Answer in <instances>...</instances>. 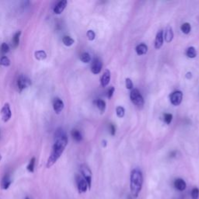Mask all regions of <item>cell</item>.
Here are the masks:
<instances>
[{
    "label": "cell",
    "mask_w": 199,
    "mask_h": 199,
    "mask_svg": "<svg viewBox=\"0 0 199 199\" xmlns=\"http://www.w3.org/2000/svg\"><path fill=\"white\" fill-rule=\"evenodd\" d=\"M67 6V1L66 0H61L60 2H58L56 6H55V9H54V12H55V14H61L62 12L65 10V7Z\"/></svg>",
    "instance_id": "obj_13"
},
{
    "label": "cell",
    "mask_w": 199,
    "mask_h": 199,
    "mask_svg": "<svg viewBox=\"0 0 199 199\" xmlns=\"http://www.w3.org/2000/svg\"><path fill=\"white\" fill-rule=\"evenodd\" d=\"M110 128H111V132L112 135H115V127L114 126L113 124H111L110 125Z\"/></svg>",
    "instance_id": "obj_35"
},
{
    "label": "cell",
    "mask_w": 199,
    "mask_h": 199,
    "mask_svg": "<svg viewBox=\"0 0 199 199\" xmlns=\"http://www.w3.org/2000/svg\"><path fill=\"white\" fill-rule=\"evenodd\" d=\"M186 55L190 58H195V57L197 56V52H196L195 48H194V47H189V48L187 49Z\"/></svg>",
    "instance_id": "obj_19"
},
{
    "label": "cell",
    "mask_w": 199,
    "mask_h": 199,
    "mask_svg": "<svg viewBox=\"0 0 199 199\" xmlns=\"http://www.w3.org/2000/svg\"><path fill=\"white\" fill-rule=\"evenodd\" d=\"M174 187L178 191H183L187 188V184H186V182L183 179L178 178V179H176L175 181H174Z\"/></svg>",
    "instance_id": "obj_15"
},
{
    "label": "cell",
    "mask_w": 199,
    "mask_h": 199,
    "mask_svg": "<svg viewBox=\"0 0 199 199\" xmlns=\"http://www.w3.org/2000/svg\"><path fill=\"white\" fill-rule=\"evenodd\" d=\"M142 173L139 168H135L131 170V176H130V188L133 197H138L142 188Z\"/></svg>",
    "instance_id": "obj_2"
},
{
    "label": "cell",
    "mask_w": 199,
    "mask_h": 199,
    "mask_svg": "<svg viewBox=\"0 0 199 199\" xmlns=\"http://www.w3.org/2000/svg\"><path fill=\"white\" fill-rule=\"evenodd\" d=\"M181 30L184 33H185V34H188V33L191 32V24H190L189 23H183V24L181 25Z\"/></svg>",
    "instance_id": "obj_21"
},
{
    "label": "cell",
    "mask_w": 199,
    "mask_h": 199,
    "mask_svg": "<svg viewBox=\"0 0 199 199\" xmlns=\"http://www.w3.org/2000/svg\"><path fill=\"white\" fill-rule=\"evenodd\" d=\"M191 77H192V74H191V72H188L187 74H186V78L187 79H191Z\"/></svg>",
    "instance_id": "obj_36"
},
{
    "label": "cell",
    "mask_w": 199,
    "mask_h": 199,
    "mask_svg": "<svg viewBox=\"0 0 199 199\" xmlns=\"http://www.w3.org/2000/svg\"><path fill=\"white\" fill-rule=\"evenodd\" d=\"M30 84H31V81L27 76H24L23 75L20 76L17 80V86L20 90L27 88L28 86H30Z\"/></svg>",
    "instance_id": "obj_7"
},
{
    "label": "cell",
    "mask_w": 199,
    "mask_h": 199,
    "mask_svg": "<svg viewBox=\"0 0 199 199\" xmlns=\"http://www.w3.org/2000/svg\"><path fill=\"white\" fill-rule=\"evenodd\" d=\"M68 137L66 134L64 135L60 138L55 139V144L52 147V153L50 154V156L48 157V161H47V168L52 167L55 163H56L58 159H59L61 154L63 153L67 144H68Z\"/></svg>",
    "instance_id": "obj_1"
},
{
    "label": "cell",
    "mask_w": 199,
    "mask_h": 199,
    "mask_svg": "<svg viewBox=\"0 0 199 199\" xmlns=\"http://www.w3.org/2000/svg\"><path fill=\"white\" fill-rule=\"evenodd\" d=\"M86 36L88 37V39L90 41H93L95 39V37H96V34H95L94 31L93 30H88L87 33H86Z\"/></svg>",
    "instance_id": "obj_30"
},
{
    "label": "cell",
    "mask_w": 199,
    "mask_h": 199,
    "mask_svg": "<svg viewBox=\"0 0 199 199\" xmlns=\"http://www.w3.org/2000/svg\"><path fill=\"white\" fill-rule=\"evenodd\" d=\"M2 156H1V155H0V161H1V160H2Z\"/></svg>",
    "instance_id": "obj_38"
},
{
    "label": "cell",
    "mask_w": 199,
    "mask_h": 199,
    "mask_svg": "<svg viewBox=\"0 0 199 199\" xmlns=\"http://www.w3.org/2000/svg\"><path fill=\"white\" fill-rule=\"evenodd\" d=\"M135 51L136 53L138 54L139 55H145V54H146V52H148V47L147 45L143 43L139 44V45H137V47H136Z\"/></svg>",
    "instance_id": "obj_17"
},
{
    "label": "cell",
    "mask_w": 199,
    "mask_h": 199,
    "mask_svg": "<svg viewBox=\"0 0 199 199\" xmlns=\"http://www.w3.org/2000/svg\"><path fill=\"white\" fill-rule=\"evenodd\" d=\"M0 65H3V66H9L10 65V60L9 59L8 57H2V58L0 59Z\"/></svg>",
    "instance_id": "obj_28"
},
{
    "label": "cell",
    "mask_w": 199,
    "mask_h": 199,
    "mask_svg": "<svg viewBox=\"0 0 199 199\" xmlns=\"http://www.w3.org/2000/svg\"><path fill=\"white\" fill-rule=\"evenodd\" d=\"M102 143H103V146H104V147L107 146V141H106V140H103V141L102 142Z\"/></svg>",
    "instance_id": "obj_37"
},
{
    "label": "cell",
    "mask_w": 199,
    "mask_h": 199,
    "mask_svg": "<svg viewBox=\"0 0 199 199\" xmlns=\"http://www.w3.org/2000/svg\"><path fill=\"white\" fill-rule=\"evenodd\" d=\"M110 80H111V72L108 69H106L104 71V72H103V76H101V80H100L101 86H103V87L107 86L109 84Z\"/></svg>",
    "instance_id": "obj_14"
},
{
    "label": "cell",
    "mask_w": 199,
    "mask_h": 199,
    "mask_svg": "<svg viewBox=\"0 0 199 199\" xmlns=\"http://www.w3.org/2000/svg\"><path fill=\"white\" fill-rule=\"evenodd\" d=\"M125 86H126V88L128 90H131L133 88V83L131 79L127 78L125 80Z\"/></svg>",
    "instance_id": "obj_31"
},
{
    "label": "cell",
    "mask_w": 199,
    "mask_h": 199,
    "mask_svg": "<svg viewBox=\"0 0 199 199\" xmlns=\"http://www.w3.org/2000/svg\"><path fill=\"white\" fill-rule=\"evenodd\" d=\"M130 99H131V102L138 107L142 108L144 106V99L137 89H134V90H131V93H130Z\"/></svg>",
    "instance_id": "obj_3"
},
{
    "label": "cell",
    "mask_w": 199,
    "mask_h": 199,
    "mask_svg": "<svg viewBox=\"0 0 199 199\" xmlns=\"http://www.w3.org/2000/svg\"><path fill=\"white\" fill-rule=\"evenodd\" d=\"M1 116H2V119L4 122H7L11 118V110H10V106L8 103H5L3 107L1 110Z\"/></svg>",
    "instance_id": "obj_5"
},
{
    "label": "cell",
    "mask_w": 199,
    "mask_h": 199,
    "mask_svg": "<svg viewBox=\"0 0 199 199\" xmlns=\"http://www.w3.org/2000/svg\"><path fill=\"white\" fill-rule=\"evenodd\" d=\"M25 199H30V198H29L28 197H25Z\"/></svg>",
    "instance_id": "obj_39"
},
{
    "label": "cell",
    "mask_w": 199,
    "mask_h": 199,
    "mask_svg": "<svg viewBox=\"0 0 199 199\" xmlns=\"http://www.w3.org/2000/svg\"><path fill=\"white\" fill-rule=\"evenodd\" d=\"M80 170H81L82 175H83V178L85 179V181H86L87 184H88L89 189L91 188V184H92V174L91 170H90V168L86 165H82L80 167Z\"/></svg>",
    "instance_id": "obj_4"
},
{
    "label": "cell",
    "mask_w": 199,
    "mask_h": 199,
    "mask_svg": "<svg viewBox=\"0 0 199 199\" xmlns=\"http://www.w3.org/2000/svg\"><path fill=\"white\" fill-rule=\"evenodd\" d=\"M72 138L74 139V140H76V142H81L83 140V135L80 133V131L76 129H73L72 131Z\"/></svg>",
    "instance_id": "obj_18"
},
{
    "label": "cell",
    "mask_w": 199,
    "mask_h": 199,
    "mask_svg": "<svg viewBox=\"0 0 199 199\" xmlns=\"http://www.w3.org/2000/svg\"><path fill=\"white\" fill-rule=\"evenodd\" d=\"M80 60L84 63H89L91 60V57H90V54L87 52H84L80 55Z\"/></svg>",
    "instance_id": "obj_24"
},
{
    "label": "cell",
    "mask_w": 199,
    "mask_h": 199,
    "mask_svg": "<svg viewBox=\"0 0 199 199\" xmlns=\"http://www.w3.org/2000/svg\"><path fill=\"white\" fill-rule=\"evenodd\" d=\"M173 120V115L171 114H166L164 116V121L167 124H170Z\"/></svg>",
    "instance_id": "obj_32"
},
{
    "label": "cell",
    "mask_w": 199,
    "mask_h": 199,
    "mask_svg": "<svg viewBox=\"0 0 199 199\" xmlns=\"http://www.w3.org/2000/svg\"><path fill=\"white\" fill-rule=\"evenodd\" d=\"M12 179L10 174H5V176L2 178L0 183V187L2 190H7L12 184Z\"/></svg>",
    "instance_id": "obj_11"
},
{
    "label": "cell",
    "mask_w": 199,
    "mask_h": 199,
    "mask_svg": "<svg viewBox=\"0 0 199 199\" xmlns=\"http://www.w3.org/2000/svg\"><path fill=\"white\" fill-rule=\"evenodd\" d=\"M163 30H159L157 33L155 39V48L156 49H159L163 45Z\"/></svg>",
    "instance_id": "obj_12"
},
{
    "label": "cell",
    "mask_w": 199,
    "mask_h": 199,
    "mask_svg": "<svg viewBox=\"0 0 199 199\" xmlns=\"http://www.w3.org/2000/svg\"><path fill=\"white\" fill-rule=\"evenodd\" d=\"M1 50L3 53H8L10 51V47L6 43H2L1 45Z\"/></svg>",
    "instance_id": "obj_33"
},
{
    "label": "cell",
    "mask_w": 199,
    "mask_h": 199,
    "mask_svg": "<svg viewBox=\"0 0 199 199\" xmlns=\"http://www.w3.org/2000/svg\"><path fill=\"white\" fill-rule=\"evenodd\" d=\"M77 188H78L80 193H85L87 191V189H89L88 184L85 181L84 178H78V179H77Z\"/></svg>",
    "instance_id": "obj_10"
},
{
    "label": "cell",
    "mask_w": 199,
    "mask_h": 199,
    "mask_svg": "<svg viewBox=\"0 0 199 199\" xmlns=\"http://www.w3.org/2000/svg\"><path fill=\"white\" fill-rule=\"evenodd\" d=\"M191 199H198L199 197V189L197 188H193L191 192Z\"/></svg>",
    "instance_id": "obj_29"
},
{
    "label": "cell",
    "mask_w": 199,
    "mask_h": 199,
    "mask_svg": "<svg viewBox=\"0 0 199 199\" xmlns=\"http://www.w3.org/2000/svg\"><path fill=\"white\" fill-rule=\"evenodd\" d=\"M64 108V103L60 98H55L53 100V109L56 114H60Z\"/></svg>",
    "instance_id": "obj_9"
},
{
    "label": "cell",
    "mask_w": 199,
    "mask_h": 199,
    "mask_svg": "<svg viewBox=\"0 0 199 199\" xmlns=\"http://www.w3.org/2000/svg\"><path fill=\"white\" fill-rule=\"evenodd\" d=\"M114 93H115V87L111 86V88H110L107 91V97L109 98V99H111V98L113 96Z\"/></svg>",
    "instance_id": "obj_34"
},
{
    "label": "cell",
    "mask_w": 199,
    "mask_h": 199,
    "mask_svg": "<svg viewBox=\"0 0 199 199\" xmlns=\"http://www.w3.org/2000/svg\"><path fill=\"white\" fill-rule=\"evenodd\" d=\"M102 66H103L102 61L98 58H95L91 65V72L93 74H99L101 72Z\"/></svg>",
    "instance_id": "obj_8"
},
{
    "label": "cell",
    "mask_w": 199,
    "mask_h": 199,
    "mask_svg": "<svg viewBox=\"0 0 199 199\" xmlns=\"http://www.w3.org/2000/svg\"><path fill=\"white\" fill-rule=\"evenodd\" d=\"M34 56L36 59L41 61V60L45 59L47 58V54L44 51H37V52H36L34 53Z\"/></svg>",
    "instance_id": "obj_20"
},
{
    "label": "cell",
    "mask_w": 199,
    "mask_h": 199,
    "mask_svg": "<svg viewBox=\"0 0 199 199\" xmlns=\"http://www.w3.org/2000/svg\"><path fill=\"white\" fill-rule=\"evenodd\" d=\"M163 38L165 39L166 42H167V43L172 41L173 38H174V32H173L172 27H168L165 30V32L163 33Z\"/></svg>",
    "instance_id": "obj_16"
},
{
    "label": "cell",
    "mask_w": 199,
    "mask_h": 199,
    "mask_svg": "<svg viewBox=\"0 0 199 199\" xmlns=\"http://www.w3.org/2000/svg\"><path fill=\"white\" fill-rule=\"evenodd\" d=\"M35 160H36V159H35V158L33 157L31 159H30V162H29L28 165H27V169L29 172L33 173V171H34Z\"/></svg>",
    "instance_id": "obj_26"
},
{
    "label": "cell",
    "mask_w": 199,
    "mask_h": 199,
    "mask_svg": "<svg viewBox=\"0 0 199 199\" xmlns=\"http://www.w3.org/2000/svg\"><path fill=\"white\" fill-rule=\"evenodd\" d=\"M21 35V31H18L14 34V37H13V44H14V47H17L20 44V37Z\"/></svg>",
    "instance_id": "obj_25"
},
{
    "label": "cell",
    "mask_w": 199,
    "mask_h": 199,
    "mask_svg": "<svg viewBox=\"0 0 199 199\" xmlns=\"http://www.w3.org/2000/svg\"><path fill=\"white\" fill-rule=\"evenodd\" d=\"M96 105H97V107L99 108V111L102 114L104 113L105 109H106V103H105L104 100H103V99H98L97 101H96Z\"/></svg>",
    "instance_id": "obj_22"
},
{
    "label": "cell",
    "mask_w": 199,
    "mask_h": 199,
    "mask_svg": "<svg viewBox=\"0 0 199 199\" xmlns=\"http://www.w3.org/2000/svg\"><path fill=\"white\" fill-rule=\"evenodd\" d=\"M124 113H125V111L123 107L119 106L116 108V114L118 118H123L124 116Z\"/></svg>",
    "instance_id": "obj_27"
},
{
    "label": "cell",
    "mask_w": 199,
    "mask_h": 199,
    "mask_svg": "<svg viewBox=\"0 0 199 199\" xmlns=\"http://www.w3.org/2000/svg\"><path fill=\"white\" fill-rule=\"evenodd\" d=\"M62 41H63V44L65 45V46H72V45L74 44L75 41L71 37L69 36H65L62 38Z\"/></svg>",
    "instance_id": "obj_23"
},
{
    "label": "cell",
    "mask_w": 199,
    "mask_h": 199,
    "mask_svg": "<svg viewBox=\"0 0 199 199\" xmlns=\"http://www.w3.org/2000/svg\"><path fill=\"white\" fill-rule=\"evenodd\" d=\"M183 99V93L181 91H175L170 95V102L174 106H178L181 104Z\"/></svg>",
    "instance_id": "obj_6"
}]
</instances>
